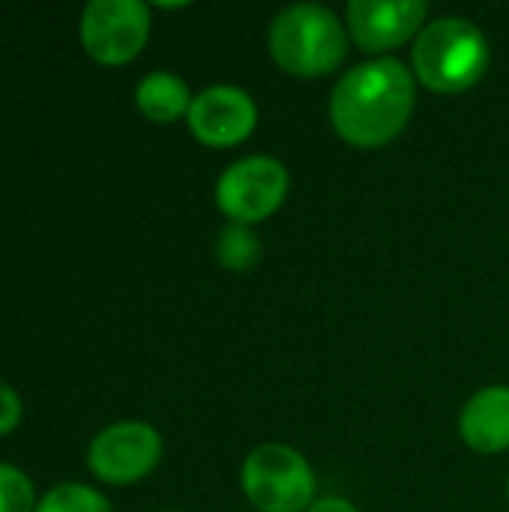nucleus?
Masks as SVG:
<instances>
[{
	"instance_id": "obj_1",
	"label": "nucleus",
	"mask_w": 509,
	"mask_h": 512,
	"mask_svg": "<svg viewBox=\"0 0 509 512\" xmlns=\"http://www.w3.org/2000/svg\"><path fill=\"white\" fill-rule=\"evenodd\" d=\"M417 78L399 57H372L348 69L330 93V126L357 150L393 144L411 123Z\"/></svg>"
},
{
	"instance_id": "obj_2",
	"label": "nucleus",
	"mask_w": 509,
	"mask_h": 512,
	"mask_svg": "<svg viewBox=\"0 0 509 512\" xmlns=\"http://www.w3.org/2000/svg\"><path fill=\"white\" fill-rule=\"evenodd\" d=\"M492 63V48L486 33L462 15H441L429 21L411 48L414 78L441 93L459 96L483 81Z\"/></svg>"
},
{
	"instance_id": "obj_3",
	"label": "nucleus",
	"mask_w": 509,
	"mask_h": 512,
	"mask_svg": "<svg viewBox=\"0 0 509 512\" xmlns=\"http://www.w3.org/2000/svg\"><path fill=\"white\" fill-rule=\"evenodd\" d=\"M348 27L330 6L291 3L276 12L267 30L273 63L294 78H324L348 57Z\"/></svg>"
},
{
	"instance_id": "obj_4",
	"label": "nucleus",
	"mask_w": 509,
	"mask_h": 512,
	"mask_svg": "<svg viewBox=\"0 0 509 512\" xmlns=\"http://www.w3.org/2000/svg\"><path fill=\"white\" fill-rule=\"evenodd\" d=\"M240 489L255 512H306L318 501L309 459L288 444L255 447L240 468Z\"/></svg>"
},
{
	"instance_id": "obj_5",
	"label": "nucleus",
	"mask_w": 509,
	"mask_h": 512,
	"mask_svg": "<svg viewBox=\"0 0 509 512\" xmlns=\"http://www.w3.org/2000/svg\"><path fill=\"white\" fill-rule=\"evenodd\" d=\"M153 6L144 0H87L78 15V42L99 66H126L150 42Z\"/></svg>"
},
{
	"instance_id": "obj_6",
	"label": "nucleus",
	"mask_w": 509,
	"mask_h": 512,
	"mask_svg": "<svg viewBox=\"0 0 509 512\" xmlns=\"http://www.w3.org/2000/svg\"><path fill=\"white\" fill-rule=\"evenodd\" d=\"M165 453L156 426L144 420H114L93 432L84 450V465L102 486H135L147 480Z\"/></svg>"
},
{
	"instance_id": "obj_7",
	"label": "nucleus",
	"mask_w": 509,
	"mask_h": 512,
	"mask_svg": "<svg viewBox=\"0 0 509 512\" xmlns=\"http://www.w3.org/2000/svg\"><path fill=\"white\" fill-rule=\"evenodd\" d=\"M291 174L282 159L267 153H252L231 162L216 180V207L228 222L261 225L288 198Z\"/></svg>"
},
{
	"instance_id": "obj_8",
	"label": "nucleus",
	"mask_w": 509,
	"mask_h": 512,
	"mask_svg": "<svg viewBox=\"0 0 509 512\" xmlns=\"http://www.w3.org/2000/svg\"><path fill=\"white\" fill-rule=\"evenodd\" d=\"M186 126L198 144L210 150H228L255 132L258 105L252 93L237 84H210L195 93Z\"/></svg>"
},
{
	"instance_id": "obj_9",
	"label": "nucleus",
	"mask_w": 509,
	"mask_h": 512,
	"mask_svg": "<svg viewBox=\"0 0 509 512\" xmlns=\"http://www.w3.org/2000/svg\"><path fill=\"white\" fill-rule=\"evenodd\" d=\"M426 24V0H351L345 9L348 36L363 51L378 57H387V51L417 39Z\"/></svg>"
},
{
	"instance_id": "obj_10",
	"label": "nucleus",
	"mask_w": 509,
	"mask_h": 512,
	"mask_svg": "<svg viewBox=\"0 0 509 512\" xmlns=\"http://www.w3.org/2000/svg\"><path fill=\"white\" fill-rule=\"evenodd\" d=\"M459 438L480 456L509 450V387L495 384L477 390L459 414Z\"/></svg>"
},
{
	"instance_id": "obj_11",
	"label": "nucleus",
	"mask_w": 509,
	"mask_h": 512,
	"mask_svg": "<svg viewBox=\"0 0 509 512\" xmlns=\"http://www.w3.org/2000/svg\"><path fill=\"white\" fill-rule=\"evenodd\" d=\"M135 108L141 117H147L150 123H177L186 120L195 93L189 90V84L171 72V69H153L144 78H138L135 84Z\"/></svg>"
},
{
	"instance_id": "obj_12",
	"label": "nucleus",
	"mask_w": 509,
	"mask_h": 512,
	"mask_svg": "<svg viewBox=\"0 0 509 512\" xmlns=\"http://www.w3.org/2000/svg\"><path fill=\"white\" fill-rule=\"evenodd\" d=\"M264 255L261 237L255 234V228L249 225H237V222H225L213 240V258L222 270L231 273H249L258 267Z\"/></svg>"
},
{
	"instance_id": "obj_13",
	"label": "nucleus",
	"mask_w": 509,
	"mask_h": 512,
	"mask_svg": "<svg viewBox=\"0 0 509 512\" xmlns=\"http://www.w3.org/2000/svg\"><path fill=\"white\" fill-rule=\"evenodd\" d=\"M36 512H114V504L108 501V495L90 483H78V480H63L48 486L39 495Z\"/></svg>"
},
{
	"instance_id": "obj_14",
	"label": "nucleus",
	"mask_w": 509,
	"mask_h": 512,
	"mask_svg": "<svg viewBox=\"0 0 509 512\" xmlns=\"http://www.w3.org/2000/svg\"><path fill=\"white\" fill-rule=\"evenodd\" d=\"M39 489L15 462H0V512H36Z\"/></svg>"
},
{
	"instance_id": "obj_15",
	"label": "nucleus",
	"mask_w": 509,
	"mask_h": 512,
	"mask_svg": "<svg viewBox=\"0 0 509 512\" xmlns=\"http://www.w3.org/2000/svg\"><path fill=\"white\" fill-rule=\"evenodd\" d=\"M21 423H24V399L9 381L0 378V438L18 432Z\"/></svg>"
},
{
	"instance_id": "obj_16",
	"label": "nucleus",
	"mask_w": 509,
	"mask_h": 512,
	"mask_svg": "<svg viewBox=\"0 0 509 512\" xmlns=\"http://www.w3.org/2000/svg\"><path fill=\"white\" fill-rule=\"evenodd\" d=\"M306 512H363L348 498H318Z\"/></svg>"
},
{
	"instance_id": "obj_17",
	"label": "nucleus",
	"mask_w": 509,
	"mask_h": 512,
	"mask_svg": "<svg viewBox=\"0 0 509 512\" xmlns=\"http://www.w3.org/2000/svg\"><path fill=\"white\" fill-rule=\"evenodd\" d=\"M507 498H509V480H507Z\"/></svg>"
}]
</instances>
